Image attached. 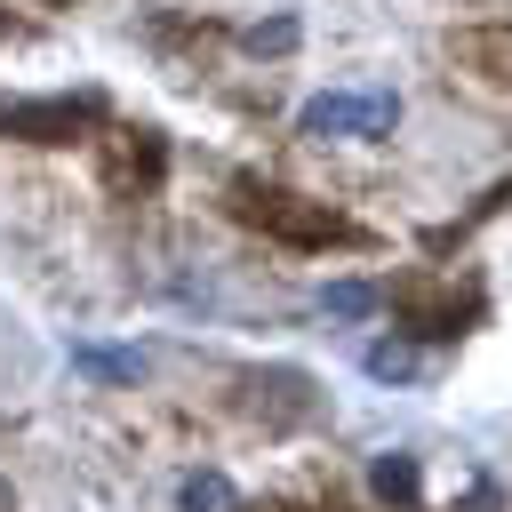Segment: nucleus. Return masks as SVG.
Segmentation results:
<instances>
[{
    "mask_svg": "<svg viewBox=\"0 0 512 512\" xmlns=\"http://www.w3.org/2000/svg\"><path fill=\"white\" fill-rule=\"evenodd\" d=\"M80 368H96V376L128 384V376H136V352H80Z\"/></svg>",
    "mask_w": 512,
    "mask_h": 512,
    "instance_id": "39448f33",
    "label": "nucleus"
},
{
    "mask_svg": "<svg viewBox=\"0 0 512 512\" xmlns=\"http://www.w3.org/2000/svg\"><path fill=\"white\" fill-rule=\"evenodd\" d=\"M368 376H416V352H400V344H376V352H368Z\"/></svg>",
    "mask_w": 512,
    "mask_h": 512,
    "instance_id": "423d86ee",
    "label": "nucleus"
},
{
    "mask_svg": "<svg viewBox=\"0 0 512 512\" xmlns=\"http://www.w3.org/2000/svg\"><path fill=\"white\" fill-rule=\"evenodd\" d=\"M400 120L392 96H312L304 104V136H384Z\"/></svg>",
    "mask_w": 512,
    "mask_h": 512,
    "instance_id": "f257e3e1",
    "label": "nucleus"
},
{
    "mask_svg": "<svg viewBox=\"0 0 512 512\" xmlns=\"http://www.w3.org/2000/svg\"><path fill=\"white\" fill-rule=\"evenodd\" d=\"M248 40H256V48H296V24H288V16H280V24H256V32H248Z\"/></svg>",
    "mask_w": 512,
    "mask_h": 512,
    "instance_id": "0eeeda50",
    "label": "nucleus"
},
{
    "mask_svg": "<svg viewBox=\"0 0 512 512\" xmlns=\"http://www.w3.org/2000/svg\"><path fill=\"white\" fill-rule=\"evenodd\" d=\"M184 512H232V488H224L216 472H192V480H184Z\"/></svg>",
    "mask_w": 512,
    "mask_h": 512,
    "instance_id": "f03ea898",
    "label": "nucleus"
},
{
    "mask_svg": "<svg viewBox=\"0 0 512 512\" xmlns=\"http://www.w3.org/2000/svg\"><path fill=\"white\" fill-rule=\"evenodd\" d=\"M408 488H416V464L408 456H384L376 464V496H408Z\"/></svg>",
    "mask_w": 512,
    "mask_h": 512,
    "instance_id": "20e7f679",
    "label": "nucleus"
},
{
    "mask_svg": "<svg viewBox=\"0 0 512 512\" xmlns=\"http://www.w3.org/2000/svg\"><path fill=\"white\" fill-rule=\"evenodd\" d=\"M320 304H328V312H344V320H360V312H368V304H376V296H368V288H360V280H336V288H328V296H320Z\"/></svg>",
    "mask_w": 512,
    "mask_h": 512,
    "instance_id": "7ed1b4c3",
    "label": "nucleus"
}]
</instances>
